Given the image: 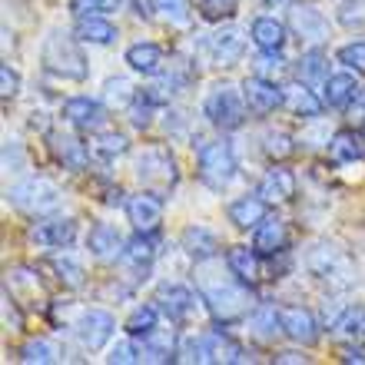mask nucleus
<instances>
[{
	"label": "nucleus",
	"mask_w": 365,
	"mask_h": 365,
	"mask_svg": "<svg viewBox=\"0 0 365 365\" xmlns=\"http://www.w3.org/2000/svg\"><path fill=\"white\" fill-rule=\"evenodd\" d=\"M7 200L14 202L20 212H27V216L40 220V216L60 210L63 192H60V186L53 180H47V176H27V180H20V182L10 186Z\"/></svg>",
	"instance_id": "4"
},
{
	"label": "nucleus",
	"mask_w": 365,
	"mask_h": 365,
	"mask_svg": "<svg viewBox=\"0 0 365 365\" xmlns=\"http://www.w3.org/2000/svg\"><path fill=\"white\" fill-rule=\"evenodd\" d=\"M329 156L336 160V163H356L365 156V143L359 130H339V133L329 136Z\"/></svg>",
	"instance_id": "31"
},
{
	"label": "nucleus",
	"mask_w": 365,
	"mask_h": 365,
	"mask_svg": "<svg viewBox=\"0 0 365 365\" xmlns=\"http://www.w3.org/2000/svg\"><path fill=\"white\" fill-rule=\"evenodd\" d=\"M156 306L163 309V316L170 322H192L200 316V309L206 306L196 289H190L186 282H160L156 286Z\"/></svg>",
	"instance_id": "8"
},
{
	"label": "nucleus",
	"mask_w": 365,
	"mask_h": 365,
	"mask_svg": "<svg viewBox=\"0 0 365 365\" xmlns=\"http://www.w3.org/2000/svg\"><path fill=\"white\" fill-rule=\"evenodd\" d=\"M176 362H212V352H210V339L206 336H186L180 342V352H176Z\"/></svg>",
	"instance_id": "43"
},
{
	"label": "nucleus",
	"mask_w": 365,
	"mask_h": 365,
	"mask_svg": "<svg viewBox=\"0 0 365 365\" xmlns=\"http://www.w3.org/2000/svg\"><path fill=\"white\" fill-rule=\"evenodd\" d=\"M153 10L160 14L163 24H170V27H186L192 20L190 0H153Z\"/></svg>",
	"instance_id": "41"
},
{
	"label": "nucleus",
	"mask_w": 365,
	"mask_h": 365,
	"mask_svg": "<svg viewBox=\"0 0 365 365\" xmlns=\"http://www.w3.org/2000/svg\"><path fill=\"white\" fill-rule=\"evenodd\" d=\"M120 7H123V0H70L73 17H110Z\"/></svg>",
	"instance_id": "44"
},
{
	"label": "nucleus",
	"mask_w": 365,
	"mask_h": 365,
	"mask_svg": "<svg viewBox=\"0 0 365 365\" xmlns=\"http://www.w3.org/2000/svg\"><path fill=\"white\" fill-rule=\"evenodd\" d=\"M342 362H365V349L359 346V342L346 346V349H342Z\"/></svg>",
	"instance_id": "54"
},
{
	"label": "nucleus",
	"mask_w": 365,
	"mask_h": 365,
	"mask_svg": "<svg viewBox=\"0 0 365 365\" xmlns=\"http://www.w3.org/2000/svg\"><path fill=\"white\" fill-rule=\"evenodd\" d=\"M250 37L262 53H282V47L289 40V27L276 17H256L250 27Z\"/></svg>",
	"instance_id": "26"
},
{
	"label": "nucleus",
	"mask_w": 365,
	"mask_h": 365,
	"mask_svg": "<svg viewBox=\"0 0 365 365\" xmlns=\"http://www.w3.org/2000/svg\"><path fill=\"white\" fill-rule=\"evenodd\" d=\"M24 166H27V153H24V146H20V140L7 136V140H4V170H7V173H20Z\"/></svg>",
	"instance_id": "50"
},
{
	"label": "nucleus",
	"mask_w": 365,
	"mask_h": 365,
	"mask_svg": "<svg viewBox=\"0 0 365 365\" xmlns=\"http://www.w3.org/2000/svg\"><path fill=\"white\" fill-rule=\"evenodd\" d=\"M329 77H332V73H329V57H326V53H322L319 47L306 50V53L299 57V63H296V80L309 83L312 90H322Z\"/></svg>",
	"instance_id": "29"
},
{
	"label": "nucleus",
	"mask_w": 365,
	"mask_h": 365,
	"mask_svg": "<svg viewBox=\"0 0 365 365\" xmlns=\"http://www.w3.org/2000/svg\"><path fill=\"white\" fill-rule=\"evenodd\" d=\"M47 146H50V153H53V160L63 170H70V173H83L90 166V156H93L87 143H80V136L63 133V130H50Z\"/></svg>",
	"instance_id": "12"
},
{
	"label": "nucleus",
	"mask_w": 365,
	"mask_h": 365,
	"mask_svg": "<svg viewBox=\"0 0 365 365\" xmlns=\"http://www.w3.org/2000/svg\"><path fill=\"white\" fill-rule=\"evenodd\" d=\"M206 53L216 67H236L246 53V37H242L240 27H220L212 30L210 40H206Z\"/></svg>",
	"instance_id": "15"
},
{
	"label": "nucleus",
	"mask_w": 365,
	"mask_h": 365,
	"mask_svg": "<svg viewBox=\"0 0 365 365\" xmlns=\"http://www.w3.org/2000/svg\"><path fill=\"white\" fill-rule=\"evenodd\" d=\"M336 60L346 70H352V73H362V77H365V40H352V43H346V47H339Z\"/></svg>",
	"instance_id": "47"
},
{
	"label": "nucleus",
	"mask_w": 365,
	"mask_h": 365,
	"mask_svg": "<svg viewBox=\"0 0 365 365\" xmlns=\"http://www.w3.org/2000/svg\"><path fill=\"white\" fill-rule=\"evenodd\" d=\"M87 250H90V256L100 259V262H116L120 256H123L126 242H123V236L116 232V226H110V222H96L93 230H90V236H87Z\"/></svg>",
	"instance_id": "20"
},
{
	"label": "nucleus",
	"mask_w": 365,
	"mask_h": 365,
	"mask_svg": "<svg viewBox=\"0 0 365 365\" xmlns=\"http://www.w3.org/2000/svg\"><path fill=\"white\" fill-rule=\"evenodd\" d=\"M279 322H282V336L296 346H316L319 339V322L316 316L302 306H282L279 309Z\"/></svg>",
	"instance_id": "17"
},
{
	"label": "nucleus",
	"mask_w": 365,
	"mask_h": 365,
	"mask_svg": "<svg viewBox=\"0 0 365 365\" xmlns=\"http://www.w3.org/2000/svg\"><path fill=\"white\" fill-rule=\"evenodd\" d=\"M80 43H93V47H110L116 37H120V30L113 27V20L106 17H77V27H73Z\"/></svg>",
	"instance_id": "30"
},
{
	"label": "nucleus",
	"mask_w": 365,
	"mask_h": 365,
	"mask_svg": "<svg viewBox=\"0 0 365 365\" xmlns=\"http://www.w3.org/2000/svg\"><path fill=\"white\" fill-rule=\"evenodd\" d=\"M292 136L286 133V130H266L262 133V153L269 156L272 163H282V160H289L292 156Z\"/></svg>",
	"instance_id": "42"
},
{
	"label": "nucleus",
	"mask_w": 365,
	"mask_h": 365,
	"mask_svg": "<svg viewBox=\"0 0 365 365\" xmlns=\"http://www.w3.org/2000/svg\"><path fill=\"white\" fill-rule=\"evenodd\" d=\"M20 362L24 365H50V362H60V349L50 342V339H27L20 346Z\"/></svg>",
	"instance_id": "36"
},
{
	"label": "nucleus",
	"mask_w": 365,
	"mask_h": 365,
	"mask_svg": "<svg viewBox=\"0 0 365 365\" xmlns=\"http://www.w3.org/2000/svg\"><path fill=\"white\" fill-rule=\"evenodd\" d=\"M136 180L143 182V190L156 192V196L173 192V186L180 182V170H176L173 153L163 150V146H146L143 153L136 156Z\"/></svg>",
	"instance_id": "5"
},
{
	"label": "nucleus",
	"mask_w": 365,
	"mask_h": 365,
	"mask_svg": "<svg viewBox=\"0 0 365 365\" xmlns=\"http://www.w3.org/2000/svg\"><path fill=\"white\" fill-rule=\"evenodd\" d=\"M153 110H156V103L143 93V90H140V93H136V100L130 103V123H133L136 130H146V126L153 123Z\"/></svg>",
	"instance_id": "48"
},
{
	"label": "nucleus",
	"mask_w": 365,
	"mask_h": 365,
	"mask_svg": "<svg viewBox=\"0 0 365 365\" xmlns=\"http://www.w3.org/2000/svg\"><path fill=\"white\" fill-rule=\"evenodd\" d=\"M30 240L37 242L40 250H67L70 242L77 240V220H70V216H50V220H43L40 216L30 226Z\"/></svg>",
	"instance_id": "13"
},
{
	"label": "nucleus",
	"mask_w": 365,
	"mask_h": 365,
	"mask_svg": "<svg viewBox=\"0 0 365 365\" xmlns=\"http://www.w3.org/2000/svg\"><path fill=\"white\" fill-rule=\"evenodd\" d=\"M236 10H240V0H200V17L210 20V24L232 20Z\"/></svg>",
	"instance_id": "45"
},
{
	"label": "nucleus",
	"mask_w": 365,
	"mask_h": 365,
	"mask_svg": "<svg viewBox=\"0 0 365 365\" xmlns=\"http://www.w3.org/2000/svg\"><path fill=\"white\" fill-rule=\"evenodd\" d=\"M160 312H163V309H160V306H150V302L136 306L133 312H130V319H126V336L143 339L150 329L160 326Z\"/></svg>",
	"instance_id": "39"
},
{
	"label": "nucleus",
	"mask_w": 365,
	"mask_h": 365,
	"mask_svg": "<svg viewBox=\"0 0 365 365\" xmlns=\"http://www.w3.org/2000/svg\"><path fill=\"white\" fill-rule=\"evenodd\" d=\"M180 250L190 256L192 262H206V259H216L222 250L220 236L212 230H206V226H200V222H192V226H186L180 236Z\"/></svg>",
	"instance_id": "18"
},
{
	"label": "nucleus",
	"mask_w": 365,
	"mask_h": 365,
	"mask_svg": "<svg viewBox=\"0 0 365 365\" xmlns=\"http://www.w3.org/2000/svg\"><path fill=\"white\" fill-rule=\"evenodd\" d=\"M289 30H292L299 40L312 43V47H319V43H326V40H329V20H326V14H322L316 4H302V0L289 7Z\"/></svg>",
	"instance_id": "10"
},
{
	"label": "nucleus",
	"mask_w": 365,
	"mask_h": 365,
	"mask_svg": "<svg viewBox=\"0 0 365 365\" xmlns=\"http://www.w3.org/2000/svg\"><path fill=\"white\" fill-rule=\"evenodd\" d=\"M349 116H352L356 123H365V87L359 90V96L352 100V106H349Z\"/></svg>",
	"instance_id": "53"
},
{
	"label": "nucleus",
	"mask_w": 365,
	"mask_h": 365,
	"mask_svg": "<svg viewBox=\"0 0 365 365\" xmlns=\"http://www.w3.org/2000/svg\"><path fill=\"white\" fill-rule=\"evenodd\" d=\"M200 180L216 192H222L236 180V156L226 140H210L200 146Z\"/></svg>",
	"instance_id": "6"
},
{
	"label": "nucleus",
	"mask_w": 365,
	"mask_h": 365,
	"mask_svg": "<svg viewBox=\"0 0 365 365\" xmlns=\"http://www.w3.org/2000/svg\"><path fill=\"white\" fill-rule=\"evenodd\" d=\"M50 266H53V272H57L63 289H83L87 272H83L77 256H70V252H53V256H50Z\"/></svg>",
	"instance_id": "33"
},
{
	"label": "nucleus",
	"mask_w": 365,
	"mask_h": 365,
	"mask_svg": "<svg viewBox=\"0 0 365 365\" xmlns=\"http://www.w3.org/2000/svg\"><path fill=\"white\" fill-rule=\"evenodd\" d=\"M216 259L196 262V286H200V296L206 302V312L212 316L216 326H236L242 319L252 316V309L259 306L256 302V292H252V282L240 279L236 272L226 266V272L220 266H212Z\"/></svg>",
	"instance_id": "1"
},
{
	"label": "nucleus",
	"mask_w": 365,
	"mask_h": 365,
	"mask_svg": "<svg viewBox=\"0 0 365 365\" xmlns=\"http://www.w3.org/2000/svg\"><path fill=\"white\" fill-rule=\"evenodd\" d=\"M359 136H362V143H365V123H359Z\"/></svg>",
	"instance_id": "57"
},
{
	"label": "nucleus",
	"mask_w": 365,
	"mask_h": 365,
	"mask_svg": "<svg viewBox=\"0 0 365 365\" xmlns=\"http://www.w3.org/2000/svg\"><path fill=\"white\" fill-rule=\"evenodd\" d=\"M202 116H206L216 130H222V133L240 130V126L246 123V116H250L242 87H236V83H216V87L206 93V100H202Z\"/></svg>",
	"instance_id": "3"
},
{
	"label": "nucleus",
	"mask_w": 365,
	"mask_h": 365,
	"mask_svg": "<svg viewBox=\"0 0 365 365\" xmlns=\"http://www.w3.org/2000/svg\"><path fill=\"white\" fill-rule=\"evenodd\" d=\"M130 150V140L123 133H116V130H100L93 136V143H90V153L96 160H103V163H113L116 156H123Z\"/></svg>",
	"instance_id": "35"
},
{
	"label": "nucleus",
	"mask_w": 365,
	"mask_h": 365,
	"mask_svg": "<svg viewBox=\"0 0 365 365\" xmlns=\"http://www.w3.org/2000/svg\"><path fill=\"white\" fill-rule=\"evenodd\" d=\"M126 220L133 222L136 232H156L163 222V200L150 190L136 192L126 200Z\"/></svg>",
	"instance_id": "16"
},
{
	"label": "nucleus",
	"mask_w": 365,
	"mask_h": 365,
	"mask_svg": "<svg viewBox=\"0 0 365 365\" xmlns=\"http://www.w3.org/2000/svg\"><path fill=\"white\" fill-rule=\"evenodd\" d=\"M153 259H156L153 232H136V240L126 242L123 256H120V262H123L126 269H133L140 279L150 276V266H153Z\"/></svg>",
	"instance_id": "25"
},
{
	"label": "nucleus",
	"mask_w": 365,
	"mask_h": 365,
	"mask_svg": "<svg viewBox=\"0 0 365 365\" xmlns=\"http://www.w3.org/2000/svg\"><path fill=\"white\" fill-rule=\"evenodd\" d=\"M40 57H43V70L53 73V77H60V80L80 83V80H87V73H90L77 34H67V30H50L47 40H43Z\"/></svg>",
	"instance_id": "2"
},
{
	"label": "nucleus",
	"mask_w": 365,
	"mask_h": 365,
	"mask_svg": "<svg viewBox=\"0 0 365 365\" xmlns=\"http://www.w3.org/2000/svg\"><path fill=\"white\" fill-rule=\"evenodd\" d=\"M286 110L289 113L302 116V120H319L322 116V106H326V100L316 93V90L309 87V83H302V80H292V83H286Z\"/></svg>",
	"instance_id": "19"
},
{
	"label": "nucleus",
	"mask_w": 365,
	"mask_h": 365,
	"mask_svg": "<svg viewBox=\"0 0 365 365\" xmlns=\"http://www.w3.org/2000/svg\"><path fill=\"white\" fill-rule=\"evenodd\" d=\"M250 329L259 342H276V336H282V322H279V309L272 306H256L250 316Z\"/></svg>",
	"instance_id": "34"
},
{
	"label": "nucleus",
	"mask_w": 365,
	"mask_h": 365,
	"mask_svg": "<svg viewBox=\"0 0 365 365\" xmlns=\"http://www.w3.org/2000/svg\"><path fill=\"white\" fill-rule=\"evenodd\" d=\"M262 4H266V7H276V4H282V0H262Z\"/></svg>",
	"instance_id": "56"
},
{
	"label": "nucleus",
	"mask_w": 365,
	"mask_h": 365,
	"mask_svg": "<svg viewBox=\"0 0 365 365\" xmlns=\"http://www.w3.org/2000/svg\"><path fill=\"white\" fill-rule=\"evenodd\" d=\"M276 362H306V356H299V352H282V356H276Z\"/></svg>",
	"instance_id": "55"
},
{
	"label": "nucleus",
	"mask_w": 365,
	"mask_h": 365,
	"mask_svg": "<svg viewBox=\"0 0 365 365\" xmlns=\"http://www.w3.org/2000/svg\"><path fill=\"white\" fill-rule=\"evenodd\" d=\"M126 63H130V70H136V73H143V77H160L166 70V53L160 43H150V40H140V43H133V47H126Z\"/></svg>",
	"instance_id": "24"
},
{
	"label": "nucleus",
	"mask_w": 365,
	"mask_h": 365,
	"mask_svg": "<svg viewBox=\"0 0 365 365\" xmlns=\"http://www.w3.org/2000/svg\"><path fill=\"white\" fill-rule=\"evenodd\" d=\"M73 332H77L80 346L87 349V352H100V349L113 339L116 322L103 309H87V312H80V319L73 322Z\"/></svg>",
	"instance_id": "11"
},
{
	"label": "nucleus",
	"mask_w": 365,
	"mask_h": 365,
	"mask_svg": "<svg viewBox=\"0 0 365 365\" xmlns=\"http://www.w3.org/2000/svg\"><path fill=\"white\" fill-rule=\"evenodd\" d=\"M210 352H212V362H226V365H232V362H246V349L236 342V339H230V336H222V332H210Z\"/></svg>",
	"instance_id": "38"
},
{
	"label": "nucleus",
	"mask_w": 365,
	"mask_h": 365,
	"mask_svg": "<svg viewBox=\"0 0 365 365\" xmlns=\"http://www.w3.org/2000/svg\"><path fill=\"white\" fill-rule=\"evenodd\" d=\"M106 110H110V106L100 103V100L70 96L67 103H63V120H67L73 130H80V133H100L106 123Z\"/></svg>",
	"instance_id": "14"
},
{
	"label": "nucleus",
	"mask_w": 365,
	"mask_h": 365,
	"mask_svg": "<svg viewBox=\"0 0 365 365\" xmlns=\"http://www.w3.org/2000/svg\"><path fill=\"white\" fill-rule=\"evenodd\" d=\"M242 96H246V106H250L252 116H269L286 103V90L262 73H252V77L242 80Z\"/></svg>",
	"instance_id": "9"
},
{
	"label": "nucleus",
	"mask_w": 365,
	"mask_h": 365,
	"mask_svg": "<svg viewBox=\"0 0 365 365\" xmlns=\"http://www.w3.org/2000/svg\"><path fill=\"white\" fill-rule=\"evenodd\" d=\"M4 326L24 329V312L17 309V299L10 296V289H4Z\"/></svg>",
	"instance_id": "52"
},
{
	"label": "nucleus",
	"mask_w": 365,
	"mask_h": 365,
	"mask_svg": "<svg viewBox=\"0 0 365 365\" xmlns=\"http://www.w3.org/2000/svg\"><path fill=\"white\" fill-rule=\"evenodd\" d=\"M226 216H230V222L236 230H256V226L269 216V202L262 200L259 192H246V196L230 202Z\"/></svg>",
	"instance_id": "21"
},
{
	"label": "nucleus",
	"mask_w": 365,
	"mask_h": 365,
	"mask_svg": "<svg viewBox=\"0 0 365 365\" xmlns=\"http://www.w3.org/2000/svg\"><path fill=\"white\" fill-rule=\"evenodd\" d=\"M256 192H259L269 206H282V202H289L292 196H296V176H292V170H286L282 163H276L269 173L259 180Z\"/></svg>",
	"instance_id": "22"
},
{
	"label": "nucleus",
	"mask_w": 365,
	"mask_h": 365,
	"mask_svg": "<svg viewBox=\"0 0 365 365\" xmlns=\"http://www.w3.org/2000/svg\"><path fill=\"white\" fill-rule=\"evenodd\" d=\"M332 332L342 339H349V342H362L365 339V309L362 306H349L342 316H339V322L332 326Z\"/></svg>",
	"instance_id": "40"
},
{
	"label": "nucleus",
	"mask_w": 365,
	"mask_h": 365,
	"mask_svg": "<svg viewBox=\"0 0 365 365\" xmlns=\"http://www.w3.org/2000/svg\"><path fill=\"white\" fill-rule=\"evenodd\" d=\"M140 346H143V362H173L176 352H180L176 332L166 326L150 329V332L140 339Z\"/></svg>",
	"instance_id": "27"
},
{
	"label": "nucleus",
	"mask_w": 365,
	"mask_h": 365,
	"mask_svg": "<svg viewBox=\"0 0 365 365\" xmlns=\"http://www.w3.org/2000/svg\"><path fill=\"white\" fill-rule=\"evenodd\" d=\"M136 93H140V90H133V83L126 77H110L103 83V103L110 106V110H130Z\"/></svg>",
	"instance_id": "37"
},
{
	"label": "nucleus",
	"mask_w": 365,
	"mask_h": 365,
	"mask_svg": "<svg viewBox=\"0 0 365 365\" xmlns=\"http://www.w3.org/2000/svg\"><path fill=\"white\" fill-rule=\"evenodd\" d=\"M252 246H256L259 256H279V252H286V246H289L286 222L279 220V216H266V220L256 226V232H252Z\"/></svg>",
	"instance_id": "23"
},
{
	"label": "nucleus",
	"mask_w": 365,
	"mask_h": 365,
	"mask_svg": "<svg viewBox=\"0 0 365 365\" xmlns=\"http://www.w3.org/2000/svg\"><path fill=\"white\" fill-rule=\"evenodd\" d=\"M226 266L240 279H246V282H256V279H259V252H256V246H252V250L250 246H230Z\"/></svg>",
	"instance_id": "32"
},
{
	"label": "nucleus",
	"mask_w": 365,
	"mask_h": 365,
	"mask_svg": "<svg viewBox=\"0 0 365 365\" xmlns=\"http://www.w3.org/2000/svg\"><path fill=\"white\" fill-rule=\"evenodd\" d=\"M359 80L352 70H342V73H332V77L326 80V87H322V100H326V106H332V110H349L352 106V100L359 96Z\"/></svg>",
	"instance_id": "28"
},
{
	"label": "nucleus",
	"mask_w": 365,
	"mask_h": 365,
	"mask_svg": "<svg viewBox=\"0 0 365 365\" xmlns=\"http://www.w3.org/2000/svg\"><path fill=\"white\" fill-rule=\"evenodd\" d=\"M110 365H133V362H143V346H140V339H126V342H116L110 349V356H106Z\"/></svg>",
	"instance_id": "46"
},
{
	"label": "nucleus",
	"mask_w": 365,
	"mask_h": 365,
	"mask_svg": "<svg viewBox=\"0 0 365 365\" xmlns=\"http://www.w3.org/2000/svg\"><path fill=\"white\" fill-rule=\"evenodd\" d=\"M306 269L309 276L322 279L329 286H349L352 282V262L342 250H339L336 242H316L312 250L306 252Z\"/></svg>",
	"instance_id": "7"
},
{
	"label": "nucleus",
	"mask_w": 365,
	"mask_h": 365,
	"mask_svg": "<svg viewBox=\"0 0 365 365\" xmlns=\"http://www.w3.org/2000/svg\"><path fill=\"white\" fill-rule=\"evenodd\" d=\"M0 93H4V100H14L20 93V73L10 63L0 67Z\"/></svg>",
	"instance_id": "51"
},
{
	"label": "nucleus",
	"mask_w": 365,
	"mask_h": 365,
	"mask_svg": "<svg viewBox=\"0 0 365 365\" xmlns=\"http://www.w3.org/2000/svg\"><path fill=\"white\" fill-rule=\"evenodd\" d=\"M339 24L349 30H365V0H346L339 7Z\"/></svg>",
	"instance_id": "49"
}]
</instances>
